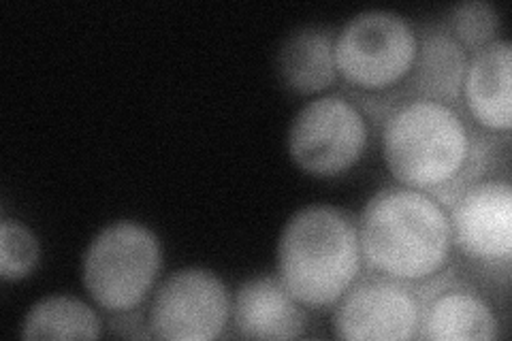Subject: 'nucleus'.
Masks as SVG:
<instances>
[{
  "instance_id": "f257e3e1",
  "label": "nucleus",
  "mask_w": 512,
  "mask_h": 341,
  "mask_svg": "<svg viewBox=\"0 0 512 341\" xmlns=\"http://www.w3.org/2000/svg\"><path fill=\"white\" fill-rule=\"evenodd\" d=\"M382 158L397 184L451 203L489 167L493 145L459 103L402 96L380 116Z\"/></svg>"
},
{
  "instance_id": "6e6552de",
  "label": "nucleus",
  "mask_w": 512,
  "mask_h": 341,
  "mask_svg": "<svg viewBox=\"0 0 512 341\" xmlns=\"http://www.w3.org/2000/svg\"><path fill=\"white\" fill-rule=\"evenodd\" d=\"M231 295L218 275L203 267L173 271L148 307L150 337L169 341H212L231 322Z\"/></svg>"
},
{
  "instance_id": "f3484780",
  "label": "nucleus",
  "mask_w": 512,
  "mask_h": 341,
  "mask_svg": "<svg viewBox=\"0 0 512 341\" xmlns=\"http://www.w3.org/2000/svg\"><path fill=\"white\" fill-rule=\"evenodd\" d=\"M41 243L20 220L3 218L0 224V278L20 282L39 267Z\"/></svg>"
},
{
  "instance_id": "20e7f679",
  "label": "nucleus",
  "mask_w": 512,
  "mask_h": 341,
  "mask_svg": "<svg viewBox=\"0 0 512 341\" xmlns=\"http://www.w3.org/2000/svg\"><path fill=\"white\" fill-rule=\"evenodd\" d=\"M416 28L402 13L361 11L335 35V69L361 107L380 105L376 118L402 99L416 60Z\"/></svg>"
},
{
  "instance_id": "423d86ee",
  "label": "nucleus",
  "mask_w": 512,
  "mask_h": 341,
  "mask_svg": "<svg viewBox=\"0 0 512 341\" xmlns=\"http://www.w3.org/2000/svg\"><path fill=\"white\" fill-rule=\"evenodd\" d=\"M163 267V248L154 231L120 220L94 235L84 252L82 282L90 299L107 314L135 312L146 301Z\"/></svg>"
},
{
  "instance_id": "2eb2a0df",
  "label": "nucleus",
  "mask_w": 512,
  "mask_h": 341,
  "mask_svg": "<svg viewBox=\"0 0 512 341\" xmlns=\"http://www.w3.org/2000/svg\"><path fill=\"white\" fill-rule=\"evenodd\" d=\"M101 318L88 303L69 295H50L30 307L22 339H99Z\"/></svg>"
},
{
  "instance_id": "dca6fc26",
  "label": "nucleus",
  "mask_w": 512,
  "mask_h": 341,
  "mask_svg": "<svg viewBox=\"0 0 512 341\" xmlns=\"http://www.w3.org/2000/svg\"><path fill=\"white\" fill-rule=\"evenodd\" d=\"M444 24L468 54L502 39L500 13L485 0H468V3L455 5L446 13Z\"/></svg>"
},
{
  "instance_id": "f8f14e48",
  "label": "nucleus",
  "mask_w": 512,
  "mask_h": 341,
  "mask_svg": "<svg viewBox=\"0 0 512 341\" xmlns=\"http://www.w3.org/2000/svg\"><path fill=\"white\" fill-rule=\"evenodd\" d=\"M231 324L242 339H299L306 333V314L278 275H259L235 292Z\"/></svg>"
},
{
  "instance_id": "39448f33",
  "label": "nucleus",
  "mask_w": 512,
  "mask_h": 341,
  "mask_svg": "<svg viewBox=\"0 0 512 341\" xmlns=\"http://www.w3.org/2000/svg\"><path fill=\"white\" fill-rule=\"evenodd\" d=\"M455 258L466 280L483 290H508L512 267V184L489 167L446 205ZM463 278V275H461Z\"/></svg>"
},
{
  "instance_id": "9d476101",
  "label": "nucleus",
  "mask_w": 512,
  "mask_h": 341,
  "mask_svg": "<svg viewBox=\"0 0 512 341\" xmlns=\"http://www.w3.org/2000/svg\"><path fill=\"white\" fill-rule=\"evenodd\" d=\"M419 339L491 341L502 337V320L483 288L455 271L421 292Z\"/></svg>"
},
{
  "instance_id": "0eeeda50",
  "label": "nucleus",
  "mask_w": 512,
  "mask_h": 341,
  "mask_svg": "<svg viewBox=\"0 0 512 341\" xmlns=\"http://www.w3.org/2000/svg\"><path fill=\"white\" fill-rule=\"evenodd\" d=\"M288 154L314 177H340L370 145L365 109L346 94H320L303 105L288 128Z\"/></svg>"
},
{
  "instance_id": "ddd939ff",
  "label": "nucleus",
  "mask_w": 512,
  "mask_h": 341,
  "mask_svg": "<svg viewBox=\"0 0 512 341\" xmlns=\"http://www.w3.org/2000/svg\"><path fill=\"white\" fill-rule=\"evenodd\" d=\"M414 28L419 47L404 96H427V99L459 103L470 54L451 35L444 20L414 24Z\"/></svg>"
},
{
  "instance_id": "7ed1b4c3",
  "label": "nucleus",
  "mask_w": 512,
  "mask_h": 341,
  "mask_svg": "<svg viewBox=\"0 0 512 341\" xmlns=\"http://www.w3.org/2000/svg\"><path fill=\"white\" fill-rule=\"evenodd\" d=\"M363 273L357 220L333 205H308L278 239V278L303 307L327 310Z\"/></svg>"
},
{
  "instance_id": "f03ea898",
  "label": "nucleus",
  "mask_w": 512,
  "mask_h": 341,
  "mask_svg": "<svg viewBox=\"0 0 512 341\" xmlns=\"http://www.w3.org/2000/svg\"><path fill=\"white\" fill-rule=\"evenodd\" d=\"M363 269L423 292L453 271L455 248L448 209L427 192L389 186L361 211Z\"/></svg>"
},
{
  "instance_id": "4468645a",
  "label": "nucleus",
  "mask_w": 512,
  "mask_h": 341,
  "mask_svg": "<svg viewBox=\"0 0 512 341\" xmlns=\"http://www.w3.org/2000/svg\"><path fill=\"white\" fill-rule=\"evenodd\" d=\"M335 35L338 28L320 24L288 32L274 60L282 86L301 96H320L338 84L340 77L333 56Z\"/></svg>"
},
{
  "instance_id": "9b49d317",
  "label": "nucleus",
  "mask_w": 512,
  "mask_h": 341,
  "mask_svg": "<svg viewBox=\"0 0 512 341\" xmlns=\"http://www.w3.org/2000/svg\"><path fill=\"white\" fill-rule=\"evenodd\" d=\"M459 105L493 148L510 143L512 47L506 37L470 54Z\"/></svg>"
},
{
  "instance_id": "1a4fd4ad",
  "label": "nucleus",
  "mask_w": 512,
  "mask_h": 341,
  "mask_svg": "<svg viewBox=\"0 0 512 341\" xmlns=\"http://www.w3.org/2000/svg\"><path fill=\"white\" fill-rule=\"evenodd\" d=\"M421 292L402 282L363 271L333 305V333L348 341L419 339Z\"/></svg>"
}]
</instances>
